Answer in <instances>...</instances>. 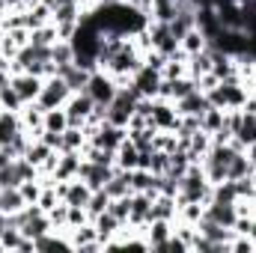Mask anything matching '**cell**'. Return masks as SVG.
<instances>
[{"instance_id": "cell-1", "label": "cell", "mask_w": 256, "mask_h": 253, "mask_svg": "<svg viewBox=\"0 0 256 253\" xmlns=\"http://www.w3.org/2000/svg\"><path fill=\"white\" fill-rule=\"evenodd\" d=\"M116 90H120V84H116V78L98 68V72H92V78H90V84H86V90H84V92H90V98H92L96 104H102V108H108V104L114 102V96H116Z\"/></svg>"}, {"instance_id": "cell-2", "label": "cell", "mask_w": 256, "mask_h": 253, "mask_svg": "<svg viewBox=\"0 0 256 253\" xmlns=\"http://www.w3.org/2000/svg\"><path fill=\"white\" fill-rule=\"evenodd\" d=\"M68 96H72L68 84H66L60 74H51V78H45L42 92H39V98H36V102H39L45 110H51V108H63L66 102H68Z\"/></svg>"}, {"instance_id": "cell-3", "label": "cell", "mask_w": 256, "mask_h": 253, "mask_svg": "<svg viewBox=\"0 0 256 253\" xmlns=\"http://www.w3.org/2000/svg\"><path fill=\"white\" fill-rule=\"evenodd\" d=\"M63 108H66V116H68V126L84 128L86 120L92 116V110H96V102L90 98V92H72Z\"/></svg>"}, {"instance_id": "cell-4", "label": "cell", "mask_w": 256, "mask_h": 253, "mask_svg": "<svg viewBox=\"0 0 256 253\" xmlns=\"http://www.w3.org/2000/svg\"><path fill=\"white\" fill-rule=\"evenodd\" d=\"M149 122L158 128V131H176V126H179V110H176V104L167 102V98H152Z\"/></svg>"}, {"instance_id": "cell-5", "label": "cell", "mask_w": 256, "mask_h": 253, "mask_svg": "<svg viewBox=\"0 0 256 253\" xmlns=\"http://www.w3.org/2000/svg\"><path fill=\"white\" fill-rule=\"evenodd\" d=\"M161 80H164V78H161V72H155V68H149V66L143 63L134 74H131V80H128V84H131L143 98H155V96H158Z\"/></svg>"}, {"instance_id": "cell-6", "label": "cell", "mask_w": 256, "mask_h": 253, "mask_svg": "<svg viewBox=\"0 0 256 253\" xmlns=\"http://www.w3.org/2000/svg\"><path fill=\"white\" fill-rule=\"evenodd\" d=\"M42 84H45V78H39V74H30V72H15V74H12V90L18 92V98H21L24 104L39 98V92H42Z\"/></svg>"}, {"instance_id": "cell-7", "label": "cell", "mask_w": 256, "mask_h": 253, "mask_svg": "<svg viewBox=\"0 0 256 253\" xmlns=\"http://www.w3.org/2000/svg\"><path fill=\"white\" fill-rule=\"evenodd\" d=\"M57 194H60V200L68 202V206H84V208H86L92 188H90L84 179L74 176V179H68V182H57Z\"/></svg>"}, {"instance_id": "cell-8", "label": "cell", "mask_w": 256, "mask_h": 253, "mask_svg": "<svg viewBox=\"0 0 256 253\" xmlns=\"http://www.w3.org/2000/svg\"><path fill=\"white\" fill-rule=\"evenodd\" d=\"M114 170L116 167H104V164H92V161H80V170H78V179H84L86 185L92 190H102L104 188V182L114 176Z\"/></svg>"}, {"instance_id": "cell-9", "label": "cell", "mask_w": 256, "mask_h": 253, "mask_svg": "<svg viewBox=\"0 0 256 253\" xmlns=\"http://www.w3.org/2000/svg\"><path fill=\"white\" fill-rule=\"evenodd\" d=\"M128 137V128L122 126H110V122H102V126L96 128V134L90 137V143H96V146H102V149H120V143Z\"/></svg>"}, {"instance_id": "cell-10", "label": "cell", "mask_w": 256, "mask_h": 253, "mask_svg": "<svg viewBox=\"0 0 256 253\" xmlns=\"http://www.w3.org/2000/svg\"><path fill=\"white\" fill-rule=\"evenodd\" d=\"M57 74L68 84V90H72V92H84V90H86V84H90V78H92V72H90V68L78 66L74 60H72V63H66V66H57Z\"/></svg>"}, {"instance_id": "cell-11", "label": "cell", "mask_w": 256, "mask_h": 253, "mask_svg": "<svg viewBox=\"0 0 256 253\" xmlns=\"http://www.w3.org/2000/svg\"><path fill=\"white\" fill-rule=\"evenodd\" d=\"M80 161H84L80 152H60L57 167H54V173H51L54 182H68V179H74L78 170H80Z\"/></svg>"}, {"instance_id": "cell-12", "label": "cell", "mask_w": 256, "mask_h": 253, "mask_svg": "<svg viewBox=\"0 0 256 253\" xmlns=\"http://www.w3.org/2000/svg\"><path fill=\"white\" fill-rule=\"evenodd\" d=\"M173 104H176L179 116H202L206 108H208V96L200 92V90H194V92H188L185 98H179V102H173Z\"/></svg>"}, {"instance_id": "cell-13", "label": "cell", "mask_w": 256, "mask_h": 253, "mask_svg": "<svg viewBox=\"0 0 256 253\" xmlns=\"http://www.w3.org/2000/svg\"><path fill=\"white\" fill-rule=\"evenodd\" d=\"M21 131H24V122L18 110H0V146H9Z\"/></svg>"}, {"instance_id": "cell-14", "label": "cell", "mask_w": 256, "mask_h": 253, "mask_svg": "<svg viewBox=\"0 0 256 253\" xmlns=\"http://www.w3.org/2000/svg\"><path fill=\"white\" fill-rule=\"evenodd\" d=\"M152 196H155V194H131V212H128V224H131V226H143V224H149Z\"/></svg>"}, {"instance_id": "cell-15", "label": "cell", "mask_w": 256, "mask_h": 253, "mask_svg": "<svg viewBox=\"0 0 256 253\" xmlns=\"http://www.w3.org/2000/svg\"><path fill=\"white\" fill-rule=\"evenodd\" d=\"M176 196H167V194H155L152 196V208H149V220H176Z\"/></svg>"}, {"instance_id": "cell-16", "label": "cell", "mask_w": 256, "mask_h": 253, "mask_svg": "<svg viewBox=\"0 0 256 253\" xmlns=\"http://www.w3.org/2000/svg\"><path fill=\"white\" fill-rule=\"evenodd\" d=\"M92 226H96V232H98V242H102V248L122 230V224L110 214V212H102V214H96L92 218Z\"/></svg>"}, {"instance_id": "cell-17", "label": "cell", "mask_w": 256, "mask_h": 253, "mask_svg": "<svg viewBox=\"0 0 256 253\" xmlns=\"http://www.w3.org/2000/svg\"><path fill=\"white\" fill-rule=\"evenodd\" d=\"M51 18H54V12L39 0V3H33L30 9H24V27L27 30H36V27H45V24H51Z\"/></svg>"}, {"instance_id": "cell-18", "label": "cell", "mask_w": 256, "mask_h": 253, "mask_svg": "<svg viewBox=\"0 0 256 253\" xmlns=\"http://www.w3.org/2000/svg\"><path fill=\"white\" fill-rule=\"evenodd\" d=\"M116 167L120 170H137L140 167V149L128 137L120 143V149H116Z\"/></svg>"}, {"instance_id": "cell-19", "label": "cell", "mask_w": 256, "mask_h": 253, "mask_svg": "<svg viewBox=\"0 0 256 253\" xmlns=\"http://www.w3.org/2000/svg\"><path fill=\"white\" fill-rule=\"evenodd\" d=\"M51 155H54V149H51L48 143H42V140H30V146H27V152H24V158H27L36 170H42V167L51 161Z\"/></svg>"}, {"instance_id": "cell-20", "label": "cell", "mask_w": 256, "mask_h": 253, "mask_svg": "<svg viewBox=\"0 0 256 253\" xmlns=\"http://www.w3.org/2000/svg\"><path fill=\"white\" fill-rule=\"evenodd\" d=\"M27 206L21 188H0V212L3 214H12V212H21Z\"/></svg>"}, {"instance_id": "cell-21", "label": "cell", "mask_w": 256, "mask_h": 253, "mask_svg": "<svg viewBox=\"0 0 256 253\" xmlns=\"http://www.w3.org/2000/svg\"><path fill=\"white\" fill-rule=\"evenodd\" d=\"M179 48H182V51H185L188 57H194V54H202V51L208 48V39L202 36V30H196V27H194V30H188V33L182 36Z\"/></svg>"}, {"instance_id": "cell-22", "label": "cell", "mask_w": 256, "mask_h": 253, "mask_svg": "<svg viewBox=\"0 0 256 253\" xmlns=\"http://www.w3.org/2000/svg\"><path fill=\"white\" fill-rule=\"evenodd\" d=\"M224 108H214V104H208L206 108V114L200 116V128L206 131V134H214V131H220L224 128Z\"/></svg>"}, {"instance_id": "cell-23", "label": "cell", "mask_w": 256, "mask_h": 253, "mask_svg": "<svg viewBox=\"0 0 256 253\" xmlns=\"http://www.w3.org/2000/svg\"><path fill=\"white\" fill-rule=\"evenodd\" d=\"M86 143H90V140H86L84 128L68 126V128L63 131V149H60V152H80V149H84Z\"/></svg>"}, {"instance_id": "cell-24", "label": "cell", "mask_w": 256, "mask_h": 253, "mask_svg": "<svg viewBox=\"0 0 256 253\" xmlns=\"http://www.w3.org/2000/svg\"><path fill=\"white\" fill-rule=\"evenodd\" d=\"M238 200V188L232 179H224L218 185H212V202H236Z\"/></svg>"}, {"instance_id": "cell-25", "label": "cell", "mask_w": 256, "mask_h": 253, "mask_svg": "<svg viewBox=\"0 0 256 253\" xmlns=\"http://www.w3.org/2000/svg\"><path fill=\"white\" fill-rule=\"evenodd\" d=\"M57 39H60V36H57V27H54V24H45V27H36V30H30V45L51 48Z\"/></svg>"}, {"instance_id": "cell-26", "label": "cell", "mask_w": 256, "mask_h": 253, "mask_svg": "<svg viewBox=\"0 0 256 253\" xmlns=\"http://www.w3.org/2000/svg\"><path fill=\"white\" fill-rule=\"evenodd\" d=\"M254 173V164L248 161V152H238L232 161H230V170H226V179H244V176H250Z\"/></svg>"}, {"instance_id": "cell-27", "label": "cell", "mask_w": 256, "mask_h": 253, "mask_svg": "<svg viewBox=\"0 0 256 253\" xmlns=\"http://www.w3.org/2000/svg\"><path fill=\"white\" fill-rule=\"evenodd\" d=\"M208 72H212V54H208V48H206L202 54L188 57V74H191L194 80H196V78H202V74H208Z\"/></svg>"}, {"instance_id": "cell-28", "label": "cell", "mask_w": 256, "mask_h": 253, "mask_svg": "<svg viewBox=\"0 0 256 253\" xmlns=\"http://www.w3.org/2000/svg\"><path fill=\"white\" fill-rule=\"evenodd\" d=\"M45 131H60L63 134L66 128H68V116H66V108H51V110H45V122H42Z\"/></svg>"}, {"instance_id": "cell-29", "label": "cell", "mask_w": 256, "mask_h": 253, "mask_svg": "<svg viewBox=\"0 0 256 253\" xmlns=\"http://www.w3.org/2000/svg\"><path fill=\"white\" fill-rule=\"evenodd\" d=\"M51 60L54 66H66L74 60V45L68 42V39H57L54 45H51Z\"/></svg>"}, {"instance_id": "cell-30", "label": "cell", "mask_w": 256, "mask_h": 253, "mask_svg": "<svg viewBox=\"0 0 256 253\" xmlns=\"http://www.w3.org/2000/svg\"><path fill=\"white\" fill-rule=\"evenodd\" d=\"M24 238H27V236H24L18 226H6L3 236H0V250H21Z\"/></svg>"}, {"instance_id": "cell-31", "label": "cell", "mask_w": 256, "mask_h": 253, "mask_svg": "<svg viewBox=\"0 0 256 253\" xmlns=\"http://www.w3.org/2000/svg\"><path fill=\"white\" fill-rule=\"evenodd\" d=\"M108 206H110V196H108V190H92L90 194V202H86V214H90V220L96 218V214H102V212H108Z\"/></svg>"}, {"instance_id": "cell-32", "label": "cell", "mask_w": 256, "mask_h": 253, "mask_svg": "<svg viewBox=\"0 0 256 253\" xmlns=\"http://www.w3.org/2000/svg\"><path fill=\"white\" fill-rule=\"evenodd\" d=\"M242 114H244V110H242ZM232 137H238L244 146L256 143V114H244V120H242V128H238Z\"/></svg>"}, {"instance_id": "cell-33", "label": "cell", "mask_w": 256, "mask_h": 253, "mask_svg": "<svg viewBox=\"0 0 256 253\" xmlns=\"http://www.w3.org/2000/svg\"><path fill=\"white\" fill-rule=\"evenodd\" d=\"M0 108H3V110H21V108H24V102L18 98V92L12 90V84L0 92Z\"/></svg>"}, {"instance_id": "cell-34", "label": "cell", "mask_w": 256, "mask_h": 253, "mask_svg": "<svg viewBox=\"0 0 256 253\" xmlns=\"http://www.w3.org/2000/svg\"><path fill=\"white\" fill-rule=\"evenodd\" d=\"M90 220V214H86V208L84 206H68V226L66 230H74V226H84ZM63 230V232H66Z\"/></svg>"}, {"instance_id": "cell-35", "label": "cell", "mask_w": 256, "mask_h": 253, "mask_svg": "<svg viewBox=\"0 0 256 253\" xmlns=\"http://www.w3.org/2000/svg\"><path fill=\"white\" fill-rule=\"evenodd\" d=\"M126 3L134 12H140V15H146V18L152 21V0H126Z\"/></svg>"}, {"instance_id": "cell-36", "label": "cell", "mask_w": 256, "mask_h": 253, "mask_svg": "<svg viewBox=\"0 0 256 253\" xmlns=\"http://www.w3.org/2000/svg\"><path fill=\"white\" fill-rule=\"evenodd\" d=\"M42 3H45V6H48L51 12H54V9H60L63 3H68V0H42Z\"/></svg>"}, {"instance_id": "cell-37", "label": "cell", "mask_w": 256, "mask_h": 253, "mask_svg": "<svg viewBox=\"0 0 256 253\" xmlns=\"http://www.w3.org/2000/svg\"><path fill=\"white\" fill-rule=\"evenodd\" d=\"M3 36H6V27H3V24H0V42H3Z\"/></svg>"}, {"instance_id": "cell-38", "label": "cell", "mask_w": 256, "mask_h": 253, "mask_svg": "<svg viewBox=\"0 0 256 253\" xmlns=\"http://www.w3.org/2000/svg\"><path fill=\"white\" fill-rule=\"evenodd\" d=\"M0 110H3V108H0Z\"/></svg>"}]
</instances>
